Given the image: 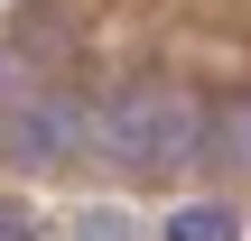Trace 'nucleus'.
Returning a JSON list of instances; mask_svg holds the SVG:
<instances>
[{"label": "nucleus", "mask_w": 251, "mask_h": 241, "mask_svg": "<svg viewBox=\"0 0 251 241\" xmlns=\"http://www.w3.org/2000/svg\"><path fill=\"white\" fill-rule=\"evenodd\" d=\"M0 241H47V232H37V223H9V214H0Z\"/></svg>", "instance_id": "nucleus-5"}, {"label": "nucleus", "mask_w": 251, "mask_h": 241, "mask_svg": "<svg viewBox=\"0 0 251 241\" xmlns=\"http://www.w3.org/2000/svg\"><path fill=\"white\" fill-rule=\"evenodd\" d=\"M214 158H224V167H242V176H251V102H233V111L214 121Z\"/></svg>", "instance_id": "nucleus-3"}, {"label": "nucleus", "mask_w": 251, "mask_h": 241, "mask_svg": "<svg viewBox=\"0 0 251 241\" xmlns=\"http://www.w3.org/2000/svg\"><path fill=\"white\" fill-rule=\"evenodd\" d=\"M93 149H102L112 167H130V176H177L186 158L214 149V121H205L196 93H177V84H121V93L102 102Z\"/></svg>", "instance_id": "nucleus-1"}, {"label": "nucleus", "mask_w": 251, "mask_h": 241, "mask_svg": "<svg viewBox=\"0 0 251 241\" xmlns=\"http://www.w3.org/2000/svg\"><path fill=\"white\" fill-rule=\"evenodd\" d=\"M168 232H177V241H233V232H242V223H233L224 204H186V214H177Z\"/></svg>", "instance_id": "nucleus-4"}, {"label": "nucleus", "mask_w": 251, "mask_h": 241, "mask_svg": "<svg viewBox=\"0 0 251 241\" xmlns=\"http://www.w3.org/2000/svg\"><path fill=\"white\" fill-rule=\"evenodd\" d=\"M93 130H102V111H93V102L47 93V102H28V111L9 121V158H19V167H65L75 149H93Z\"/></svg>", "instance_id": "nucleus-2"}]
</instances>
